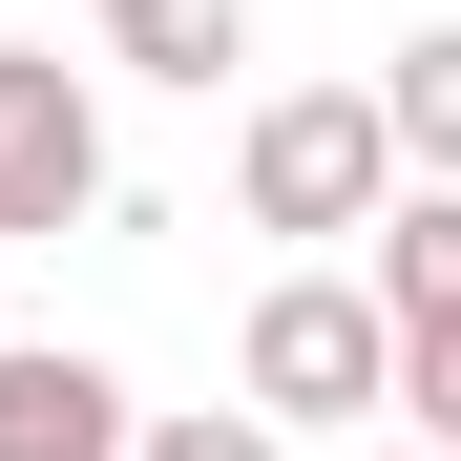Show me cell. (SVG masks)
<instances>
[{
    "label": "cell",
    "instance_id": "cell-7",
    "mask_svg": "<svg viewBox=\"0 0 461 461\" xmlns=\"http://www.w3.org/2000/svg\"><path fill=\"white\" fill-rule=\"evenodd\" d=\"M377 105H399V168H461V22H420Z\"/></svg>",
    "mask_w": 461,
    "mask_h": 461
},
{
    "label": "cell",
    "instance_id": "cell-8",
    "mask_svg": "<svg viewBox=\"0 0 461 461\" xmlns=\"http://www.w3.org/2000/svg\"><path fill=\"white\" fill-rule=\"evenodd\" d=\"M126 461H294V420H273V399H210V420H147Z\"/></svg>",
    "mask_w": 461,
    "mask_h": 461
},
{
    "label": "cell",
    "instance_id": "cell-3",
    "mask_svg": "<svg viewBox=\"0 0 461 461\" xmlns=\"http://www.w3.org/2000/svg\"><path fill=\"white\" fill-rule=\"evenodd\" d=\"M105 210V105L63 42H0V230H85Z\"/></svg>",
    "mask_w": 461,
    "mask_h": 461
},
{
    "label": "cell",
    "instance_id": "cell-10",
    "mask_svg": "<svg viewBox=\"0 0 461 461\" xmlns=\"http://www.w3.org/2000/svg\"><path fill=\"white\" fill-rule=\"evenodd\" d=\"M377 461H461V440H377Z\"/></svg>",
    "mask_w": 461,
    "mask_h": 461
},
{
    "label": "cell",
    "instance_id": "cell-6",
    "mask_svg": "<svg viewBox=\"0 0 461 461\" xmlns=\"http://www.w3.org/2000/svg\"><path fill=\"white\" fill-rule=\"evenodd\" d=\"M377 294H399V336H420V315H461V168L377 189Z\"/></svg>",
    "mask_w": 461,
    "mask_h": 461
},
{
    "label": "cell",
    "instance_id": "cell-1",
    "mask_svg": "<svg viewBox=\"0 0 461 461\" xmlns=\"http://www.w3.org/2000/svg\"><path fill=\"white\" fill-rule=\"evenodd\" d=\"M377 189H399V105L377 85H273L252 147H230V210L252 230H377Z\"/></svg>",
    "mask_w": 461,
    "mask_h": 461
},
{
    "label": "cell",
    "instance_id": "cell-4",
    "mask_svg": "<svg viewBox=\"0 0 461 461\" xmlns=\"http://www.w3.org/2000/svg\"><path fill=\"white\" fill-rule=\"evenodd\" d=\"M126 377L105 357H63V336H0V461H126Z\"/></svg>",
    "mask_w": 461,
    "mask_h": 461
},
{
    "label": "cell",
    "instance_id": "cell-9",
    "mask_svg": "<svg viewBox=\"0 0 461 461\" xmlns=\"http://www.w3.org/2000/svg\"><path fill=\"white\" fill-rule=\"evenodd\" d=\"M399 420H420V440H461V315H420V336H399Z\"/></svg>",
    "mask_w": 461,
    "mask_h": 461
},
{
    "label": "cell",
    "instance_id": "cell-5",
    "mask_svg": "<svg viewBox=\"0 0 461 461\" xmlns=\"http://www.w3.org/2000/svg\"><path fill=\"white\" fill-rule=\"evenodd\" d=\"M85 63H126V85H230V63H252V0H105Z\"/></svg>",
    "mask_w": 461,
    "mask_h": 461
},
{
    "label": "cell",
    "instance_id": "cell-2",
    "mask_svg": "<svg viewBox=\"0 0 461 461\" xmlns=\"http://www.w3.org/2000/svg\"><path fill=\"white\" fill-rule=\"evenodd\" d=\"M252 399H273L294 440L377 420V399H399V294H357V273H273V294H252Z\"/></svg>",
    "mask_w": 461,
    "mask_h": 461
}]
</instances>
